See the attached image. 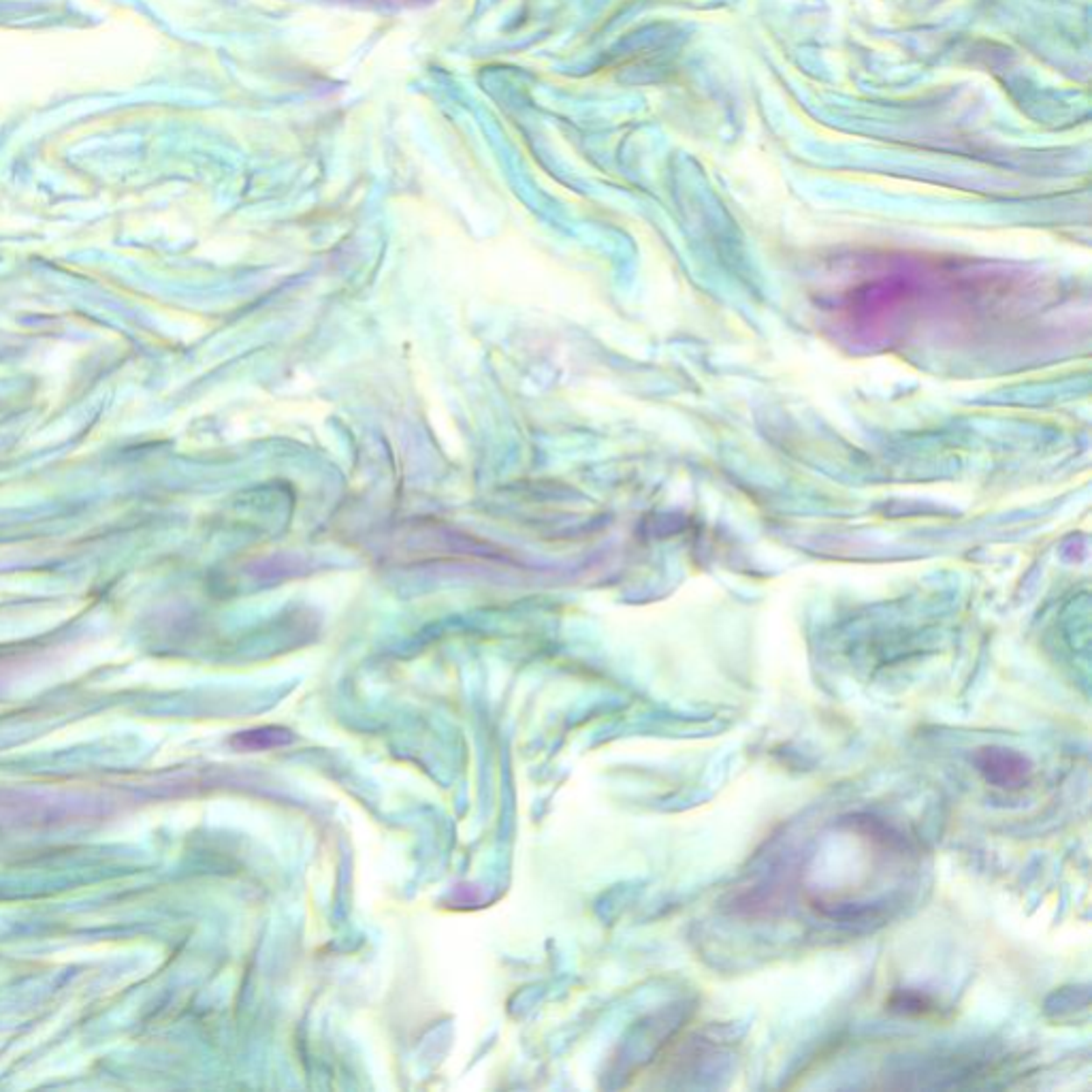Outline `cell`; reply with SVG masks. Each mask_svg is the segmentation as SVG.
Listing matches in <instances>:
<instances>
[{
    "label": "cell",
    "instance_id": "7a4b0ae2",
    "mask_svg": "<svg viewBox=\"0 0 1092 1092\" xmlns=\"http://www.w3.org/2000/svg\"><path fill=\"white\" fill-rule=\"evenodd\" d=\"M894 1007H900L905 1013H926L930 1009V998L924 994L905 992L894 998Z\"/></svg>",
    "mask_w": 1092,
    "mask_h": 1092
},
{
    "label": "cell",
    "instance_id": "6da1fadb",
    "mask_svg": "<svg viewBox=\"0 0 1092 1092\" xmlns=\"http://www.w3.org/2000/svg\"><path fill=\"white\" fill-rule=\"evenodd\" d=\"M975 764L988 783L1001 789H1020L1032 773L1031 762L1024 755L1003 747L982 749L975 755Z\"/></svg>",
    "mask_w": 1092,
    "mask_h": 1092
}]
</instances>
